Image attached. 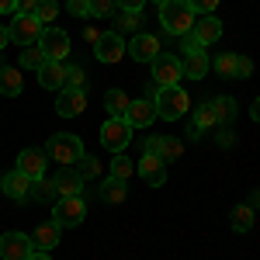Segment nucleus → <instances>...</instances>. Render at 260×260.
<instances>
[{
  "label": "nucleus",
  "mask_w": 260,
  "mask_h": 260,
  "mask_svg": "<svg viewBox=\"0 0 260 260\" xmlns=\"http://www.w3.org/2000/svg\"><path fill=\"white\" fill-rule=\"evenodd\" d=\"M56 14H59V4L56 0H39V7H35V18L49 28V21H56Z\"/></svg>",
  "instance_id": "obj_33"
},
{
  "label": "nucleus",
  "mask_w": 260,
  "mask_h": 260,
  "mask_svg": "<svg viewBox=\"0 0 260 260\" xmlns=\"http://www.w3.org/2000/svg\"><path fill=\"white\" fill-rule=\"evenodd\" d=\"M31 198H39V201H59L56 184H52V180H45V177H39L35 184H31Z\"/></svg>",
  "instance_id": "obj_31"
},
{
  "label": "nucleus",
  "mask_w": 260,
  "mask_h": 260,
  "mask_svg": "<svg viewBox=\"0 0 260 260\" xmlns=\"http://www.w3.org/2000/svg\"><path fill=\"white\" fill-rule=\"evenodd\" d=\"M184 4H187L194 14H212V11L219 7V0H184Z\"/></svg>",
  "instance_id": "obj_38"
},
{
  "label": "nucleus",
  "mask_w": 260,
  "mask_h": 260,
  "mask_svg": "<svg viewBox=\"0 0 260 260\" xmlns=\"http://www.w3.org/2000/svg\"><path fill=\"white\" fill-rule=\"evenodd\" d=\"M45 52H42L39 45H24V52H21V70H35L39 73L42 66H45Z\"/></svg>",
  "instance_id": "obj_28"
},
{
  "label": "nucleus",
  "mask_w": 260,
  "mask_h": 260,
  "mask_svg": "<svg viewBox=\"0 0 260 260\" xmlns=\"http://www.w3.org/2000/svg\"><path fill=\"white\" fill-rule=\"evenodd\" d=\"M59 225L56 222H42L39 229L31 233V246L35 250H42V253H49V250H56V243H59Z\"/></svg>",
  "instance_id": "obj_21"
},
{
  "label": "nucleus",
  "mask_w": 260,
  "mask_h": 260,
  "mask_svg": "<svg viewBox=\"0 0 260 260\" xmlns=\"http://www.w3.org/2000/svg\"><path fill=\"white\" fill-rule=\"evenodd\" d=\"M94 56H98V62L111 66V62H118L121 56H128V45L121 42L118 31H101L98 45H94Z\"/></svg>",
  "instance_id": "obj_9"
},
{
  "label": "nucleus",
  "mask_w": 260,
  "mask_h": 260,
  "mask_svg": "<svg viewBox=\"0 0 260 260\" xmlns=\"http://www.w3.org/2000/svg\"><path fill=\"white\" fill-rule=\"evenodd\" d=\"M28 260H52V257H49V253H42V250H35V253H31Z\"/></svg>",
  "instance_id": "obj_48"
},
{
  "label": "nucleus",
  "mask_w": 260,
  "mask_h": 260,
  "mask_svg": "<svg viewBox=\"0 0 260 260\" xmlns=\"http://www.w3.org/2000/svg\"><path fill=\"white\" fill-rule=\"evenodd\" d=\"M208 108H212V115H215V121H233V115H236V101L233 98H215L208 101Z\"/></svg>",
  "instance_id": "obj_27"
},
{
  "label": "nucleus",
  "mask_w": 260,
  "mask_h": 260,
  "mask_svg": "<svg viewBox=\"0 0 260 260\" xmlns=\"http://www.w3.org/2000/svg\"><path fill=\"white\" fill-rule=\"evenodd\" d=\"M139 24H142V11H118V18H115L118 31H139Z\"/></svg>",
  "instance_id": "obj_30"
},
{
  "label": "nucleus",
  "mask_w": 260,
  "mask_h": 260,
  "mask_svg": "<svg viewBox=\"0 0 260 260\" xmlns=\"http://www.w3.org/2000/svg\"><path fill=\"white\" fill-rule=\"evenodd\" d=\"M253 222H257L253 205H236V208H233V215H229V225H233L236 233H250V229H253Z\"/></svg>",
  "instance_id": "obj_25"
},
{
  "label": "nucleus",
  "mask_w": 260,
  "mask_h": 260,
  "mask_svg": "<svg viewBox=\"0 0 260 260\" xmlns=\"http://www.w3.org/2000/svg\"><path fill=\"white\" fill-rule=\"evenodd\" d=\"M52 184H56V194H59V198H73V194H83V184H87V180H83L77 170L66 167V170H59V174L52 177Z\"/></svg>",
  "instance_id": "obj_18"
},
{
  "label": "nucleus",
  "mask_w": 260,
  "mask_h": 260,
  "mask_svg": "<svg viewBox=\"0 0 260 260\" xmlns=\"http://www.w3.org/2000/svg\"><path fill=\"white\" fill-rule=\"evenodd\" d=\"M18 11V0H0V14H14Z\"/></svg>",
  "instance_id": "obj_44"
},
{
  "label": "nucleus",
  "mask_w": 260,
  "mask_h": 260,
  "mask_svg": "<svg viewBox=\"0 0 260 260\" xmlns=\"http://www.w3.org/2000/svg\"><path fill=\"white\" fill-rule=\"evenodd\" d=\"M66 11L83 18V14H90V0H66Z\"/></svg>",
  "instance_id": "obj_40"
},
{
  "label": "nucleus",
  "mask_w": 260,
  "mask_h": 260,
  "mask_svg": "<svg viewBox=\"0 0 260 260\" xmlns=\"http://www.w3.org/2000/svg\"><path fill=\"white\" fill-rule=\"evenodd\" d=\"M250 118H253V121H260V98L253 101V104H250Z\"/></svg>",
  "instance_id": "obj_47"
},
{
  "label": "nucleus",
  "mask_w": 260,
  "mask_h": 260,
  "mask_svg": "<svg viewBox=\"0 0 260 260\" xmlns=\"http://www.w3.org/2000/svg\"><path fill=\"white\" fill-rule=\"evenodd\" d=\"M45 156L62 163V167H73L83 156V142L73 132H59V136H52V139L45 142Z\"/></svg>",
  "instance_id": "obj_3"
},
{
  "label": "nucleus",
  "mask_w": 260,
  "mask_h": 260,
  "mask_svg": "<svg viewBox=\"0 0 260 260\" xmlns=\"http://www.w3.org/2000/svg\"><path fill=\"white\" fill-rule=\"evenodd\" d=\"M83 108H87V90H70V87L59 90V98H56L59 118H77V115H83Z\"/></svg>",
  "instance_id": "obj_13"
},
{
  "label": "nucleus",
  "mask_w": 260,
  "mask_h": 260,
  "mask_svg": "<svg viewBox=\"0 0 260 260\" xmlns=\"http://www.w3.org/2000/svg\"><path fill=\"white\" fill-rule=\"evenodd\" d=\"M153 104H156V118L163 121H177L187 115V108H191V98H187V90L174 83V87H156V94H153Z\"/></svg>",
  "instance_id": "obj_1"
},
{
  "label": "nucleus",
  "mask_w": 260,
  "mask_h": 260,
  "mask_svg": "<svg viewBox=\"0 0 260 260\" xmlns=\"http://www.w3.org/2000/svg\"><path fill=\"white\" fill-rule=\"evenodd\" d=\"M39 83L45 87V90H62L66 87V62H45L39 70Z\"/></svg>",
  "instance_id": "obj_20"
},
{
  "label": "nucleus",
  "mask_w": 260,
  "mask_h": 260,
  "mask_svg": "<svg viewBox=\"0 0 260 260\" xmlns=\"http://www.w3.org/2000/svg\"><path fill=\"white\" fill-rule=\"evenodd\" d=\"M118 11V0H90V18H111Z\"/></svg>",
  "instance_id": "obj_36"
},
{
  "label": "nucleus",
  "mask_w": 260,
  "mask_h": 260,
  "mask_svg": "<svg viewBox=\"0 0 260 260\" xmlns=\"http://www.w3.org/2000/svg\"><path fill=\"white\" fill-rule=\"evenodd\" d=\"M128 94L118 90V87H111L108 94H104V108H108V118H125V111H128Z\"/></svg>",
  "instance_id": "obj_24"
},
{
  "label": "nucleus",
  "mask_w": 260,
  "mask_h": 260,
  "mask_svg": "<svg viewBox=\"0 0 260 260\" xmlns=\"http://www.w3.org/2000/svg\"><path fill=\"white\" fill-rule=\"evenodd\" d=\"M125 198H128V187H125V180L108 177L104 184H101V201H108V205H121Z\"/></svg>",
  "instance_id": "obj_26"
},
{
  "label": "nucleus",
  "mask_w": 260,
  "mask_h": 260,
  "mask_svg": "<svg viewBox=\"0 0 260 260\" xmlns=\"http://www.w3.org/2000/svg\"><path fill=\"white\" fill-rule=\"evenodd\" d=\"M24 90V77L18 66H0V94L4 98H18Z\"/></svg>",
  "instance_id": "obj_22"
},
{
  "label": "nucleus",
  "mask_w": 260,
  "mask_h": 260,
  "mask_svg": "<svg viewBox=\"0 0 260 260\" xmlns=\"http://www.w3.org/2000/svg\"><path fill=\"white\" fill-rule=\"evenodd\" d=\"M149 66H153V83H156V87H174V83H180V77H184L180 59L177 56H167V52H160Z\"/></svg>",
  "instance_id": "obj_8"
},
{
  "label": "nucleus",
  "mask_w": 260,
  "mask_h": 260,
  "mask_svg": "<svg viewBox=\"0 0 260 260\" xmlns=\"http://www.w3.org/2000/svg\"><path fill=\"white\" fill-rule=\"evenodd\" d=\"M139 177L149 184V187H160V184H167V163L160 160V156H153V153H142L139 160Z\"/></svg>",
  "instance_id": "obj_17"
},
{
  "label": "nucleus",
  "mask_w": 260,
  "mask_h": 260,
  "mask_svg": "<svg viewBox=\"0 0 260 260\" xmlns=\"http://www.w3.org/2000/svg\"><path fill=\"white\" fill-rule=\"evenodd\" d=\"M39 0H18V14H35Z\"/></svg>",
  "instance_id": "obj_42"
},
{
  "label": "nucleus",
  "mask_w": 260,
  "mask_h": 260,
  "mask_svg": "<svg viewBox=\"0 0 260 260\" xmlns=\"http://www.w3.org/2000/svg\"><path fill=\"white\" fill-rule=\"evenodd\" d=\"M132 170H136V163L128 160V156H121V153H115V160H111V177L128 180V177H132Z\"/></svg>",
  "instance_id": "obj_32"
},
{
  "label": "nucleus",
  "mask_w": 260,
  "mask_h": 260,
  "mask_svg": "<svg viewBox=\"0 0 260 260\" xmlns=\"http://www.w3.org/2000/svg\"><path fill=\"white\" fill-rule=\"evenodd\" d=\"M125 121L132 128H149L156 121V104L153 98H139V101H128V111H125Z\"/></svg>",
  "instance_id": "obj_12"
},
{
  "label": "nucleus",
  "mask_w": 260,
  "mask_h": 260,
  "mask_svg": "<svg viewBox=\"0 0 260 260\" xmlns=\"http://www.w3.org/2000/svg\"><path fill=\"white\" fill-rule=\"evenodd\" d=\"M253 73V62L246 59V56H236V73H233V80H246Z\"/></svg>",
  "instance_id": "obj_39"
},
{
  "label": "nucleus",
  "mask_w": 260,
  "mask_h": 260,
  "mask_svg": "<svg viewBox=\"0 0 260 260\" xmlns=\"http://www.w3.org/2000/svg\"><path fill=\"white\" fill-rule=\"evenodd\" d=\"M35 45L45 52V59H52V62H66V56H70V35L62 28H45Z\"/></svg>",
  "instance_id": "obj_6"
},
{
  "label": "nucleus",
  "mask_w": 260,
  "mask_h": 260,
  "mask_svg": "<svg viewBox=\"0 0 260 260\" xmlns=\"http://www.w3.org/2000/svg\"><path fill=\"white\" fill-rule=\"evenodd\" d=\"M98 170H101L98 160H94V156H87V153H83L80 160H77V174H80L83 180H94V177H98Z\"/></svg>",
  "instance_id": "obj_37"
},
{
  "label": "nucleus",
  "mask_w": 260,
  "mask_h": 260,
  "mask_svg": "<svg viewBox=\"0 0 260 260\" xmlns=\"http://www.w3.org/2000/svg\"><path fill=\"white\" fill-rule=\"evenodd\" d=\"M142 4H146V0H118L121 11H142Z\"/></svg>",
  "instance_id": "obj_43"
},
{
  "label": "nucleus",
  "mask_w": 260,
  "mask_h": 260,
  "mask_svg": "<svg viewBox=\"0 0 260 260\" xmlns=\"http://www.w3.org/2000/svg\"><path fill=\"white\" fill-rule=\"evenodd\" d=\"M31 253H35L31 236H24V233H4L0 236V260H28Z\"/></svg>",
  "instance_id": "obj_10"
},
{
  "label": "nucleus",
  "mask_w": 260,
  "mask_h": 260,
  "mask_svg": "<svg viewBox=\"0 0 260 260\" xmlns=\"http://www.w3.org/2000/svg\"><path fill=\"white\" fill-rule=\"evenodd\" d=\"M132 142V125L125 118H108L101 125V146L111 149V153H121L125 146Z\"/></svg>",
  "instance_id": "obj_5"
},
{
  "label": "nucleus",
  "mask_w": 260,
  "mask_h": 260,
  "mask_svg": "<svg viewBox=\"0 0 260 260\" xmlns=\"http://www.w3.org/2000/svg\"><path fill=\"white\" fill-rule=\"evenodd\" d=\"M156 4H160V0H156Z\"/></svg>",
  "instance_id": "obj_49"
},
{
  "label": "nucleus",
  "mask_w": 260,
  "mask_h": 260,
  "mask_svg": "<svg viewBox=\"0 0 260 260\" xmlns=\"http://www.w3.org/2000/svg\"><path fill=\"white\" fill-rule=\"evenodd\" d=\"M180 45H184V52H201L205 45L194 39V31H187V35H180Z\"/></svg>",
  "instance_id": "obj_41"
},
{
  "label": "nucleus",
  "mask_w": 260,
  "mask_h": 260,
  "mask_svg": "<svg viewBox=\"0 0 260 260\" xmlns=\"http://www.w3.org/2000/svg\"><path fill=\"white\" fill-rule=\"evenodd\" d=\"M7 42H11V31H7V28H4V24H0V52H4V49H7Z\"/></svg>",
  "instance_id": "obj_46"
},
{
  "label": "nucleus",
  "mask_w": 260,
  "mask_h": 260,
  "mask_svg": "<svg viewBox=\"0 0 260 260\" xmlns=\"http://www.w3.org/2000/svg\"><path fill=\"white\" fill-rule=\"evenodd\" d=\"M180 70H184V77H191V80H201V77L208 73V56H205V49H201V52H184V59H180Z\"/></svg>",
  "instance_id": "obj_23"
},
{
  "label": "nucleus",
  "mask_w": 260,
  "mask_h": 260,
  "mask_svg": "<svg viewBox=\"0 0 260 260\" xmlns=\"http://www.w3.org/2000/svg\"><path fill=\"white\" fill-rule=\"evenodd\" d=\"M146 153H153V156H160L163 163H170V160H180L184 146H180V139H174V136H149V139H146Z\"/></svg>",
  "instance_id": "obj_15"
},
{
  "label": "nucleus",
  "mask_w": 260,
  "mask_h": 260,
  "mask_svg": "<svg viewBox=\"0 0 260 260\" xmlns=\"http://www.w3.org/2000/svg\"><path fill=\"white\" fill-rule=\"evenodd\" d=\"M83 219H87V201H83V194L59 198L56 208H52V222H56L59 229H73V225H80Z\"/></svg>",
  "instance_id": "obj_4"
},
{
  "label": "nucleus",
  "mask_w": 260,
  "mask_h": 260,
  "mask_svg": "<svg viewBox=\"0 0 260 260\" xmlns=\"http://www.w3.org/2000/svg\"><path fill=\"white\" fill-rule=\"evenodd\" d=\"M7 31H11V42H18V45H35L42 39V31H45V24L35 14H18Z\"/></svg>",
  "instance_id": "obj_7"
},
{
  "label": "nucleus",
  "mask_w": 260,
  "mask_h": 260,
  "mask_svg": "<svg viewBox=\"0 0 260 260\" xmlns=\"http://www.w3.org/2000/svg\"><path fill=\"white\" fill-rule=\"evenodd\" d=\"M14 170H21L24 177H31V180L45 177V149H21Z\"/></svg>",
  "instance_id": "obj_16"
},
{
  "label": "nucleus",
  "mask_w": 260,
  "mask_h": 260,
  "mask_svg": "<svg viewBox=\"0 0 260 260\" xmlns=\"http://www.w3.org/2000/svg\"><path fill=\"white\" fill-rule=\"evenodd\" d=\"M191 31H194V39H198L201 45H212V42L222 39V21L215 18V14H201Z\"/></svg>",
  "instance_id": "obj_19"
},
{
  "label": "nucleus",
  "mask_w": 260,
  "mask_h": 260,
  "mask_svg": "<svg viewBox=\"0 0 260 260\" xmlns=\"http://www.w3.org/2000/svg\"><path fill=\"white\" fill-rule=\"evenodd\" d=\"M163 52V45L156 35H146V31H136V39L128 42V56L136 62H153Z\"/></svg>",
  "instance_id": "obj_11"
},
{
  "label": "nucleus",
  "mask_w": 260,
  "mask_h": 260,
  "mask_svg": "<svg viewBox=\"0 0 260 260\" xmlns=\"http://www.w3.org/2000/svg\"><path fill=\"white\" fill-rule=\"evenodd\" d=\"M31 184H35V180L24 177L21 170H11V174L0 177V191H4L7 198H14V201H28L31 198Z\"/></svg>",
  "instance_id": "obj_14"
},
{
  "label": "nucleus",
  "mask_w": 260,
  "mask_h": 260,
  "mask_svg": "<svg viewBox=\"0 0 260 260\" xmlns=\"http://www.w3.org/2000/svg\"><path fill=\"white\" fill-rule=\"evenodd\" d=\"M212 66H215L219 77H229V80H233V73H236V56H233V52H222V56H215Z\"/></svg>",
  "instance_id": "obj_34"
},
{
  "label": "nucleus",
  "mask_w": 260,
  "mask_h": 260,
  "mask_svg": "<svg viewBox=\"0 0 260 260\" xmlns=\"http://www.w3.org/2000/svg\"><path fill=\"white\" fill-rule=\"evenodd\" d=\"M160 24L167 35H187L194 28V11L184 0H160Z\"/></svg>",
  "instance_id": "obj_2"
},
{
  "label": "nucleus",
  "mask_w": 260,
  "mask_h": 260,
  "mask_svg": "<svg viewBox=\"0 0 260 260\" xmlns=\"http://www.w3.org/2000/svg\"><path fill=\"white\" fill-rule=\"evenodd\" d=\"M83 39L90 42V45H98V39H101V31H98V28H87V31H83Z\"/></svg>",
  "instance_id": "obj_45"
},
{
  "label": "nucleus",
  "mask_w": 260,
  "mask_h": 260,
  "mask_svg": "<svg viewBox=\"0 0 260 260\" xmlns=\"http://www.w3.org/2000/svg\"><path fill=\"white\" fill-rule=\"evenodd\" d=\"M191 128H198V136H201V132H208V128H219V121H215V115H212L208 104H198V108H194V121H191Z\"/></svg>",
  "instance_id": "obj_29"
},
{
  "label": "nucleus",
  "mask_w": 260,
  "mask_h": 260,
  "mask_svg": "<svg viewBox=\"0 0 260 260\" xmlns=\"http://www.w3.org/2000/svg\"><path fill=\"white\" fill-rule=\"evenodd\" d=\"M66 87H70V90H87V73H83V66H66Z\"/></svg>",
  "instance_id": "obj_35"
}]
</instances>
